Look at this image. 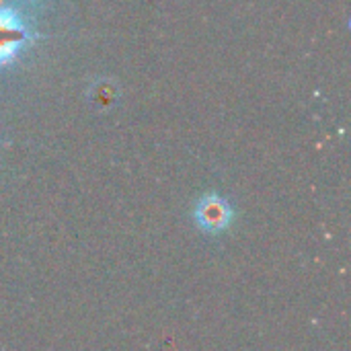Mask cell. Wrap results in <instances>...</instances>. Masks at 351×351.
I'll return each instance as SVG.
<instances>
[{
	"label": "cell",
	"mask_w": 351,
	"mask_h": 351,
	"mask_svg": "<svg viewBox=\"0 0 351 351\" xmlns=\"http://www.w3.org/2000/svg\"><path fill=\"white\" fill-rule=\"evenodd\" d=\"M33 41L35 31L14 8L0 0V70L14 64Z\"/></svg>",
	"instance_id": "6da1fadb"
},
{
	"label": "cell",
	"mask_w": 351,
	"mask_h": 351,
	"mask_svg": "<svg viewBox=\"0 0 351 351\" xmlns=\"http://www.w3.org/2000/svg\"><path fill=\"white\" fill-rule=\"evenodd\" d=\"M193 220L197 228L206 234H220L230 228L234 220V210L230 202L218 193H206L197 199L193 208Z\"/></svg>",
	"instance_id": "7a4b0ae2"
}]
</instances>
